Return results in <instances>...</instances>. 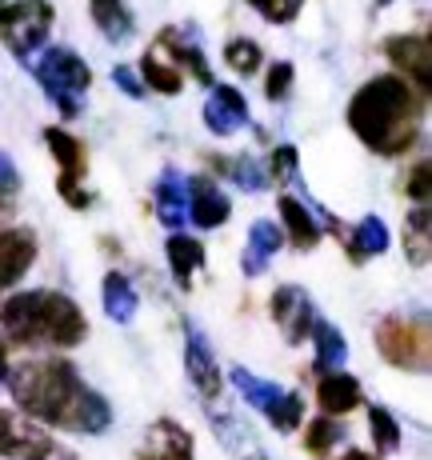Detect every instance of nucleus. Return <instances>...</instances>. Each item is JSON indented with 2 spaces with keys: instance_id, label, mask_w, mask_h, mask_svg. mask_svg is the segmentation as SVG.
<instances>
[{
  "instance_id": "obj_13",
  "label": "nucleus",
  "mask_w": 432,
  "mask_h": 460,
  "mask_svg": "<svg viewBox=\"0 0 432 460\" xmlns=\"http://www.w3.org/2000/svg\"><path fill=\"white\" fill-rule=\"evenodd\" d=\"M360 380L348 373H324L321 385H316V404H321L324 417H348L352 409H360Z\"/></svg>"
},
{
  "instance_id": "obj_7",
  "label": "nucleus",
  "mask_w": 432,
  "mask_h": 460,
  "mask_svg": "<svg viewBox=\"0 0 432 460\" xmlns=\"http://www.w3.org/2000/svg\"><path fill=\"white\" fill-rule=\"evenodd\" d=\"M384 57L409 76V84H417V93L425 96L432 88V40L425 32H409V37H389L384 40Z\"/></svg>"
},
{
  "instance_id": "obj_11",
  "label": "nucleus",
  "mask_w": 432,
  "mask_h": 460,
  "mask_svg": "<svg viewBox=\"0 0 432 460\" xmlns=\"http://www.w3.org/2000/svg\"><path fill=\"white\" fill-rule=\"evenodd\" d=\"M153 197H156V217H161V225L181 233L184 220H189V181H184L176 168H164Z\"/></svg>"
},
{
  "instance_id": "obj_8",
  "label": "nucleus",
  "mask_w": 432,
  "mask_h": 460,
  "mask_svg": "<svg viewBox=\"0 0 432 460\" xmlns=\"http://www.w3.org/2000/svg\"><path fill=\"white\" fill-rule=\"evenodd\" d=\"M272 321L285 329V336L293 344H301L308 332H313V324H316V308H313V300H308L296 285H285V288H277L272 293Z\"/></svg>"
},
{
  "instance_id": "obj_17",
  "label": "nucleus",
  "mask_w": 432,
  "mask_h": 460,
  "mask_svg": "<svg viewBox=\"0 0 432 460\" xmlns=\"http://www.w3.org/2000/svg\"><path fill=\"white\" fill-rule=\"evenodd\" d=\"M280 225L288 228V236H293V244L301 252L308 249H316L321 244V220L308 212L301 200H293V197H280Z\"/></svg>"
},
{
  "instance_id": "obj_28",
  "label": "nucleus",
  "mask_w": 432,
  "mask_h": 460,
  "mask_svg": "<svg viewBox=\"0 0 432 460\" xmlns=\"http://www.w3.org/2000/svg\"><path fill=\"white\" fill-rule=\"evenodd\" d=\"M428 208H417L409 212V220H404V256H409L412 264H428Z\"/></svg>"
},
{
  "instance_id": "obj_4",
  "label": "nucleus",
  "mask_w": 432,
  "mask_h": 460,
  "mask_svg": "<svg viewBox=\"0 0 432 460\" xmlns=\"http://www.w3.org/2000/svg\"><path fill=\"white\" fill-rule=\"evenodd\" d=\"M37 81L44 84L48 101L57 104L65 117H76L81 109V96L93 88V73L73 49H48L37 65Z\"/></svg>"
},
{
  "instance_id": "obj_18",
  "label": "nucleus",
  "mask_w": 432,
  "mask_h": 460,
  "mask_svg": "<svg viewBox=\"0 0 432 460\" xmlns=\"http://www.w3.org/2000/svg\"><path fill=\"white\" fill-rule=\"evenodd\" d=\"M44 145H48L52 156H57L60 176H68V181H81L84 168H88V153H84V145L73 137V132H65V128H44Z\"/></svg>"
},
{
  "instance_id": "obj_23",
  "label": "nucleus",
  "mask_w": 432,
  "mask_h": 460,
  "mask_svg": "<svg viewBox=\"0 0 432 460\" xmlns=\"http://www.w3.org/2000/svg\"><path fill=\"white\" fill-rule=\"evenodd\" d=\"M164 252H169V269L181 285H189V277L205 264V244L192 241V236H184V233H172L169 244H164Z\"/></svg>"
},
{
  "instance_id": "obj_19",
  "label": "nucleus",
  "mask_w": 432,
  "mask_h": 460,
  "mask_svg": "<svg viewBox=\"0 0 432 460\" xmlns=\"http://www.w3.org/2000/svg\"><path fill=\"white\" fill-rule=\"evenodd\" d=\"M389 249V228L381 217H360V225L348 233V256L357 264H365L368 256H381Z\"/></svg>"
},
{
  "instance_id": "obj_22",
  "label": "nucleus",
  "mask_w": 432,
  "mask_h": 460,
  "mask_svg": "<svg viewBox=\"0 0 432 460\" xmlns=\"http://www.w3.org/2000/svg\"><path fill=\"white\" fill-rule=\"evenodd\" d=\"M137 308H140V296H137V288H132V280L120 277V272H109V277H104V313H109L112 321L128 324L132 316H137Z\"/></svg>"
},
{
  "instance_id": "obj_33",
  "label": "nucleus",
  "mask_w": 432,
  "mask_h": 460,
  "mask_svg": "<svg viewBox=\"0 0 432 460\" xmlns=\"http://www.w3.org/2000/svg\"><path fill=\"white\" fill-rule=\"evenodd\" d=\"M228 172H233V181L241 184V189H252V192H260L264 184H269L264 168L252 161V156H241V161H233V164H228Z\"/></svg>"
},
{
  "instance_id": "obj_3",
  "label": "nucleus",
  "mask_w": 432,
  "mask_h": 460,
  "mask_svg": "<svg viewBox=\"0 0 432 460\" xmlns=\"http://www.w3.org/2000/svg\"><path fill=\"white\" fill-rule=\"evenodd\" d=\"M0 324L16 344H57V349H73L88 332L76 300L65 293H48V288L8 296L0 308Z\"/></svg>"
},
{
  "instance_id": "obj_26",
  "label": "nucleus",
  "mask_w": 432,
  "mask_h": 460,
  "mask_svg": "<svg viewBox=\"0 0 432 460\" xmlns=\"http://www.w3.org/2000/svg\"><path fill=\"white\" fill-rule=\"evenodd\" d=\"M233 385L241 388V396L252 404V409H260V412H269L272 404L280 401V385H269V380H260V376H252L249 368H233Z\"/></svg>"
},
{
  "instance_id": "obj_44",
  "label": "nucleus",
  "mask_w": 432,
  "mask_h": 460,
  "mask_svg": "<svg viewBox=\"0 0 432 460\" xmlns=\"http://www.w3.org/2000/svg\"><path fill=\"white\" fill-rule=\"evenodd\" d=\"M381 4H389V0H381Z\"/></svg>"
},
{
  "instance_id": "obj_14",
  "label": "nucleus",
  "mask_w": 432,
  "mask_h": 460,
  "mask_svg": "<svg viewBox=\"0 0 432 460\" xmlns=\"http://www.w3.org/2000/svg\"><path fill=\"white\" fill-rule=\"evenodd\" d=\"M184 368H189L192 385L200 388V396H216L220 393L216 357H213V349H208V341L200 332H189V344H184Z\"/></svg>"
},
{
  "instance_id": "obj_6",
  "label": "nucleus",
  "mask_w": 432,
  "mask_h": 460,
  "mask_svg": "<svg viewBox=\"0 0 432 460\" xmlns=\"http://www.w3.org/2000/svg\"><path fill=\"white\" fill-rule=\"evenodd\" d=\"M52 29V4L48 0H0V40L16 52L29 57L37 52Z\"/></svg>"
},
{
  "instance_id": "obj_41",
  "label": "nucleus",
  "mask_w": 432,
  "mask_h": 460,
  "mask_svg": "<svg viewBox=\"0 0 432 460\" xmlns=\"http://www.w3.org/2000/svg\"><path fill=\"white\" fill-rule=\"evenodd\" d=\"M24 460H76L73 453H68V448H60V445H52V440H40L37 448H32L29 456Z\"/></svg>"
},
{
  "instance_id": "obj_2",
  "label": "nucleus",
  "mask_w": 432,
  "mask_h": 460,
  "mask_svg": "<svg viewBox=\"0 0 432 460\" xmlns=\"http://www.w3.org/2000/svg\"><path fill=\"white\" fill-rule=\"evenodd\" d=\"M417 120L420 93L401 76H376L348 104V128L381 156L409 153L417 140Z\"/></svg>"
},
{
  "instance_id": "obj_43",
  "label": "nucleus",
  "mask_w": 432,
  "mask_h": 460,
  "mask_svg": "<svg viewBox=\"0 0 432 460\" xmlns=\"http://www.w3.org/2000/svg\"><path fill=\"white\" fill-rule=\"evenodd\" d=\"M0 380H8V349L0 344Z\"/></svg>"
},
{
  "instance_id": "obj_29",
  "label": "nucleus",
  "mask_w": 432,
  "mask_h": 460,
  "mask_svg": "<svg viewBox=\"0 0 432 460\" xmlns=\"http://www.w3.org/2000/svg\"><path fill=\"white\" fill-rule=\"evenodd\" d=\"M340 437H345V432H340V424L332 417H313V424H308V432H304V453L316 460L329 456L332 448L340 445Z\"/></svg>"
},
{
  "instance_id": "obj_10",
  "label": "nucleus",
  "mask_w": 432,
  "mask_h": 460,
  "mask_svg": "<svg viewBox=\"0 0 432 460\" xmlns=\"http://www.w3.org/2000/svg\"><path fill=\"white\" fill-rule=\"evenodd\" d=\"M249 120V101L241 96V88L233 84H213L205 101V125L216 132V137H233L236 128Z\"/></svg>"
},
{
  "instance_id": "obj_39",
  "label": "nucleus",
  "mask_w": 432,
  "mask_h": 460,
  "mask_svg": "<svg viewBox=\"0 0 432 460\" xmlns=\"http://www.w3.org/2000/svg\"><path fill=\"white\" fill-rule=\"evenodd\" d=\"M112 81L120 84V93H128L132 101H140V96H145V84L137 81V73H132V68H125V65H117L112 68Z\"/></svg>"
},
{
  "instance_id": "obj_25",
  "label": "nucleus",
  "mask_w": 432,
  "mask_h": 460,
  "mask_svg": "<svg viewBox=\"0 0 432 460\" xmlns=\"http://www.w3.org/2000/svg\"><path fill=\"white\" fill-rule=\"evenodd\" d=\"M308 336H313V344H316V365L337 373V365H345V357H348V341L332 329L329 321H316Z\"/></svg>"
},
{
  "instance_id": "obj_20",
  "label": "nucleus",
  "mask_w": 432,
  "mask_h": 460,
  "mask_svg": "<svg viewBox=\"0 0 432 460\" xmlns=\"http://www.w3.org/2000/svg\"><path fill=\"white\" fill-rule=\"evenodd\" d=\"M156 49H172V60H176L172 68H176V73H181V68H189V73L197 76L200 84H208V88L216 84V81H213V73H208V65H205V57H200V49H197V44L184 40L176 29H164V32H161V40H156Z\"/></svg>"
},
{
  "instance_id": "obj_12",
  "label": "nucleus",
  "mask_w": 432,
  "mask_h": 460,
  "mask_svg": "<svg viewBox=\"0 0 432 460\" xmlns=\"http://www.w3.org/2000/svg\"><path fill=\"white\" fill-rule=\"evenodd\" d=\"M228 212H233V205H228V197L216 189L213 181H205V176H192L189 181V220L197 228H216L228 220Z\"/></svg>"
},
{
  "instance_id": "obj_21",
  "label": "nucleus",
  "mask_w": 432,
  "mask_h": 460,
  "mask_svg": "<svg viewBox=\"0 0 432 460\" xmlns=\"http://www.w3.org/2000/svg\"><path fill=\"white\" fill-rule=\"evenodd\" d=\"M40 440L44 437H40V432H32L24 417L0 409V456H29Z\"/></svg>"
},
{
  "instance_id": "obj_38",
  "label": "nucleus",
  "mask_w": 432,
  "mask_h": 460,
  "mask_svg": "<svg viewBox=\"0 0 432 460\" xmlns=\"http://www.w3.org/2000/svg\"><path fill=\"white\" fill-rule=\"evenodd\" d=\"M16 189H21V172L8 161V153H0V197H13Z\"/></svg>"
},
{
  "instance_id": "obj_32",
  "label": "nucleus",
  "mask_w": 432,
  "mask_h": 460,
  "mask_svg": "<svg viewBox=\"0 0 432 460\" xmlns=\"http://www.w3.org/2000/svg\"><path fill=\"white\" fill-rule=\"evenodd\" d=\"M264 417H269L272 429H280V432H293L296 424L304 420V401H301V396H296V393H285L277 404H272L269 412H264Z\"/></svg>"
},
{
  "instance_id": "obj_1",
  "label": "nucleus",
  "mask_w": 432,
  "mask_h": 460,
  "mask_svg": "<svg viewBox=\"0 0 432 460\" xmlns=\"http://www.w3.org/2000/svg\"><path fill=\"white\" fill-rule=\"evenodd\" d=\"M8 388L24 417L57 424V429L104 432L112 420L109 401L93 393L68 360H29L16 373H8Z\"/></svg>"
},
{
  "instance_id": "obj_31",
  "label": "nucleus",
  "mask_w": 432,
  "mask_h": 460,
  "mask_svg": "<svg viewBox=\"0 0 432 460\" xmlns=\"http://www.w3.org/2000/svg\"><path fill=\"white\" fill-rule=\"evenodd\" d=\"M225 60H228V68H233V73L252 76V73L260 68V44L249 40V37L228 40V44H225Z\"/></svg>"
},
{
  "instance_id": "obj_40",
  "label": "nucleus",
  "mask_w": 432,
  "mask_h": 460,
  "mask_svg": "<svg viewBox=\"0 0 432 460\" xmlns=\"http://www.w3.org/2000/svg\"><path fill=\"white\" fill-rule=\"evenodd\" d=\"M57 189H60V197H65L73 208H88V192L81 189V181H68V176H60Z\"/></svg>"
},
{
  "instance_id": "obj_36",
  "label": "nucleus",
  "mask_w": 432,
  "mask_h": 460,
  "mask_svg": "<svg viewBox=\"0 0 432 460\" xmlns=\"http://www.w3.org/2000/svg\"><path fill=\"white\" fill-rule=\"evenodd\" d=\"M428 176H432V172H428V161H417V164H412V172H409V184H404V189H409V197L420 200V205H425L428 192H432Z\"/></svg>"
},
{
  "instance_id": "obj_35",
  "label": "nucleus",
  "mask_w": 432,
  "mask_h": 460,
  "mask_svg": "<svg viewBox=\"0 0 432 460\" xmlns=\"http://www.w3.org/2000/svg\"><path fill=\"white\" fill-rule=\"evenodd\" d=\"M252 8H260L272 24H288L296 13H301V0H249Z\"/></svg>"
},
{
  "instance_id": "obj_30",
  "label": "nucleus",
  "mask_w": 432,
  "mask_h": 460,
  "mask_svg": "<svg viewBox=\"0 0 432 460\" xmlns=\"http://www.w3.org/2000/svg\"><path fill=\"white\" fill-rule=\"evenodd\" d=\"M368 429H373V440L381 453H396V448H401V424H396L389 409L373 404V409H368Z\"/></svg>"
},
{
  "instance_id": "obj_16",
  "label": "nucleus",
  "mask_w": 432,
  "mask_h": 460,
  "mask_svg": "<svg viewBox=\"0 0 432 460\" xmlns=\"http://www.w3.org/2000/svg\"><path fill=\"white\" fill-rule=\"evenodd\" d=\"M140 460H192V437L176 420H161L148 432V448Z\"/></svg>"
},
{
  "instance_id": "obj_24",
  "label": "nucleus",
  "mask_w": 432,
  "mask_h": 460,
  "mask_svg": "<svg viewBox=\"0 0 432 460\" xmlns=\"http://www.w3.org/2000/svg\"><path fill=\"white\" fill-rule=\"evenodd\" d=\"M88 4H93V21L101 24L104 40L120 44L132 37V16H128L125 0H88Z\"/></svg>"
},
{
  "instance_id": "obj_27",
  "label": "nucleus",
  "mask_w": 432,
  "mask_h": 460,
  "mask_svg": "<svg viewBox=\"0 0 432 460\" xmlns=\"http://www.w3.org/2000/svg\"><path fill=\"white\" fill-rule=\"evenodd\" d=\"M140 73H145V84L148 88H156V93H164V96H176L184 88V73H176L172 65H164V60L156 57L153 49H148L145 60H140Z\"/></svg>"
},
{
  "instance_id": "obj_37",
  "label": "nucleus",
  "mask_w": 432,
  "mask_h": 460,
  "mask_svg": "<svg viewBox=\"0 0 432 460\" xmlns=\"http://www.w3.org/2000/svg\"><path fill=\"white\" fill-rule=\"evenodd\" d=\"M272 172H277L280 181H293L296 176V148L293 145H280L277 153H272Z\"/></svg>"
},
{
  "instance_id": "obj_9",
  "label": "nucleus",
  "mask_w": 432,
  "mask_h": 460,
  "mask_svg": "<svg viewBox=\"0 0 432 460\" xmlns=\"http://www.w3.org/2000/svg\"><path fill=\"white\" fill-rule=\"evenodd\" d=\"M37 261V233L32 228H4L0 233V293L13 288Z\"/></svg>"
},
{
  "instance_id": "obj_42",
  "label": "nucleus",
  "mask_w": 432,
  "mask_h": 460,
  "mask_svg": "<svg viewBox=\"0 0 432 460\" xmlns=\"http://www.w3.org/2000/svg\"><path fill=\"white\" fill-rule=\"evenodd\" d=\"M340 460H376V456H373V453H365V448H348V453L340 456Z\"/></svg>"
},
{
  "instance_id": "obj_34",
  "label": "nucleus",
  "mask_w": 432,
  "mask_h": 460,
  "mask_svg": "<svg viewBox=\"0 0 432 460\" xmlns=\"http://www.w3.org/2000/svg\"><path fill=\"white\" fill-rule=\"evenodd\" d=\"M288 84H293V65H288V60H277V65L269 68V81H264V96H269V101H285Z\"/></svg>"
},
{
  "instance_id": "obj_5",
  "label": "nucleus",
  "mask_w": 432,
  "mask_h": 460,
  "mask_svg": "<svg viewBox=\"0 0 432 460\" xmlns=\"http://www.w3.org/2000/svg\"><path fill=\"white\" fill-rule=\"evenodd\" d=\"M376 349L392 368L428 373V324L425 316H384L376 329Z\"/></svg>"
},
{
  "instance_id": "obj_15",
  "label": "nucleus",
  "mask_w": 432,
  "mask_h": 460,
  "mask_svg": "<svg viewBox=\"0 0 432 460\" xmlns=\"http://www.w3.org/2000/svg\"><path fill=\"white\" fill-rule=\"evenodd\" d=\"M280 244H285V233H280L272 220H257V225L249 228V249L241 256V269L249 272V277H257V272L269 269V261L277 256Z\"/></svg>"
}]
</instances>
